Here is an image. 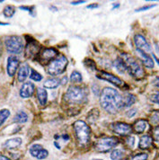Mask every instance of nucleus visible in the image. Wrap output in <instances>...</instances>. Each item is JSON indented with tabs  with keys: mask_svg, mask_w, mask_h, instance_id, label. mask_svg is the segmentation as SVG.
Listing matches in <instances>:
<instances>
[{
	"mask_svg": "<svg viewBox=\"0 0 159 160\" xmlns=\"http://www.w3.org/2000/svg\"><path fill=\"white\" fill-rule=\"evenodd\" d=\"M119 143L118 138H103L98 139L94 143V149L97 152H108L112 148H113Z\"/></svg>",
	"mask_w": 159,
	"mask_h": 160,
	"instance_id": "obj_7",
	"label": "nucleus"
},
{
	"mask_svg": "<svg viewBox=\"0 0 159 160\" xmlns=\"http://www.w3.org/2000/svg\"><path fill=\"white\" fill-rule=\"evenodd\" d=\"M67 65V59L64 55H60L53 59L47 68V72L51 76H58L64 72Z\"/></svg>",
	"mask_w": 159,
	"mask_h": 160,
	"instance_id": "obj_5",
	"label": "nucleus"
},
{
	"mask_svg": "<svg viewBox=\"0 0 159 160\" xmlns=\"http://www.w3.org/2000/svg\"><path fill=\"white\" fill-rule=\"evenodd\" d=\"M98 8V5L97 4H92V5H90V6H88L87 8Z\"/></svg>",
	"mask_w": 159,
	"mask_h": 160,
	"instance_id": "obj_44",
	"label": "nucleus"
},
{
	"mask_svg": "<svg viewBox=\"0 0 159 160\" xmlns=\"http://www.w3.org/2000/svg\"><path fill=\"white\" fill-rule=\"evenodd\" d=\"M39 50H40V45L38 44V42L32 39H30V42H28L26 45V50H25L26 56L29 58H32L36 54H38Z\"/></svg>",
	"mask_w": 159,
	"mask_h": 160,
	"instance_id": "obj_13",
	"label": "nucleus"
},
{
	"mask_svg": "<svg viewBox=\"0 0 159 160\" xmlns=\"http://www.w3.org/2000/svg\"><path fill=\"white\" fill-rule=\"evenodd\" d=\"M153 138L157 144H159V126L156 127L154 129V131H153Z\"/></svg>",
	"mask_w": 159,
	"mask_h": 160,
	"instance_id": "obj_34",
	"label": "nucleus"
},
{
	"mask_svg": "<svg viewBox=\"0 0 159 160\" xmlns=\"http://www.w3.org/2000/svg\"><path fill=\"white\" fill-rule=\"evenodd\" d=\"M94 160H101V159H94Z\"/></svg>",
	"mask_w": 159,
	"mask_h": 160,
	"instance_id": "obj_49",
	"label": "nucleus"
},
{
	"mask_svg": "<svg viewBox=\"0 0 159 160\" xmlns=\"http://www.w3.org/2000/svg\"><path fill=\"white\" fill-rule=\"evenodd\" d=\"M154 58H155V59H156V60H157V61L158 62V64H159V59H157V58H156V57H154Z\"/></svg>",
	"mask_w": 159,
	"mask_h": 160,
	"instance_id": "obj_48",
	"label": "nucleus"
},
{
	"mask_svg": "<svg viewBox=\"0 0 159 160\" xmlns=\"http://www.w3.org/2000/svg\"><path fill=\"white\" fill-rule=\"evenodd\" d=\"M137 52L138 53V56H139V57L141 58V59H142L143 64H144L147 68H154V60L152 59V57L150 55H148L147 53H146L144 51H138V50H137Z\"/></svg>",
	"mask_w": 159,
	"mask_h": 160,
	"instance_id": "obj_16",
	"label": "nucleus"
},
{
	"mask_svg": "<svg viewBox=\"0 0 159 160\" xmlns=\"http://www.w3.org/2000/svg\"><path fill=\"white\" fill-rule=\"evenodd\" d=\"M1 51H2V43L0 42V54H1Z\"/></svg>",
	"mask_w": 159,
	"mask_h": 160,
	"instance_id": "obj_47",
	"label": "nucleus"
},
{
	"mask_svg": "<svg viewBox=\"0 0 159 160\" xmlns=\"http://www.w3.org/2000/svg\"><path fill=\"white\" fill-rule=\"evenodd\" d=\"M134 42L137 47V50L141 51H144L148 54V52L151 51V47L149 43L147 42V39L141 34H137L134 37Z\"/></svg>",
	"mask_w": 159,
	"mask_h": 160,
	"instance_id": "obj_8",
	"label": "nucleus"
},
{
	"mask_svg": "<svg viewBox=\"0 0 159 160\" xmlns=\"http://www.w3.org/2000/svg\"><path fill=\"white\" fill-rule=\"evenodd\" d=\"M101 106L109 113H116L122 108V97L118 91L111 88H105L101 94Z\"/></svg>",
	"mask_w": 159,
	"mask_h": 160,
	"instance_id": "obj_1",
	"label": "nucleus"
},
{
	"mask_svg": "<svg viewBox=\"0 0 159 160\" xmlns=\"http://www.w3.org/2000/svg\"><path fill=\"white\" fill-rule=\"evenodd\" d=\"M27 121H28V115L23 111H19L14 118V122L17 123H25Z\"/></svg>",
	"mask_w": 159,
	"mask_h": 160,
	"instance_id": "obj_23",
	"label": "nucleus"
},
{
	"mask_svg": "<svg viewBox=\"0 0 159 160\" xmlns=\"http://www.w3.org/2000/svg\"><path fill=\"white\" fill-rule=\"evenodd\" d=\"M60 81H61V82H60L61 85H65V84H67V77H64Z\"/></svg>",
	"mask_w": 159,
	"mask_h": 160,
	"instance_id": "obj_42",
	"label": "nucleus"
},
{
	"mask_svg": "<svg viewBox=\"0 0 159 160\" xmlns=\"http://www.w3.org/2000/svg\"><path fill=\"white\" fill-rule=\"evenodd\" d=\"M18 67H19V59L15 56H10L7 58V67L8 76L13 77L16 72Z\"/></svg>",
	"mask_w": 159,
	"mask_h": 160,
	"instance_id": "obj_12",
	"label": "nucleus"
},
{
	"mask_svg": "<svg viewBox=\"0 0 159 160\" xmlns=\"http://www.w3.org/2000/svg\"><path fill=\"white\" fill-rule=\"evenodd\" d=\"M87 91L80 87H70L66 93V99L70 102L81 103L87 99Z\"/></svg>",
	"mask_w": 159,
	"mask_h": 160,
	"instance_id": "obj_4",
	"label": "nucleus"
},
{
	"mask_svg": "<svg viewBox=\"0 0 159 160\" xmlns=\"http://www.w3.org/2000/svg\"><path fill=\"white\" fill-rule=\"evenodd\" d=\"M147 128V122L145 120H138L134 124V130L137 133H142L144 132Z\"/></svg>",
	"mask_w": 159,
	"mask_h": 160,
	"instance_id": "obj_22",
	"label": "nucleus"
},
{
	"mask_svg": "<svg viewBox=\"0 0 159 160\" xmlns=\"http://www.w3.org/2000/svg\"><path fill=\"white\" fill-rule=\"evenodd\" d=\"M30 68L27 63H22L18 70V81L23 82L29 76Z\"/></svg>",
	"mask_w": 159,
	"mask_h": 160,
	"instance_id": "obj_17",
	"label": "nucleus"
},
{
	"mask_svg": "<svg viewBox=\"0 0 159 160\" xmlns=\"http://www.w3.org/2000/svg\"><path fill=\"white\" fill-rule=\"evenodd\" d=\"M97 78H99L100 79L106 80V81H108V82L113 84L114 86H117V87H123L124 86V82L122 80L119 78L118 77L114 76V75H112V74H110V73L102 71L99 75H97Z\"/></svg>",
	"mask_w": 159,
	"mask_h": 160,
	"instance_id": "obj_9",
	"label": "nucleus"
},
{
	"mask_svg": "<svg viewBox=\"0 0 159 160\" xmlns=\"http://www.w3.org/2000/svg\"><path fill=\"white\" fill-rule=\"evenodd\" d=\"M156 7V5H150V6H147V7H143V8L137 9L136 12H142V11H146V10H148L149 8H153Z\"/></svg>",
	"mask_w": 159,
	"mask_h": 160,
	"instance_id": "obj_36",
	"label": "nucleus"
},
{
	"mask_svg": "<svg viewBox=\"0 0 159 160\" xmlns=\"http://www.w3.org/2000/svg\"><path fill=\"white\" fill-rule=\"evenodd\" d=\"M136 102V96L133 95H126L122 97V107H130Z\"/></svg>",
	"mask_w": 159,
	"mask_h": 160,
	"instance_id": "obj_24",
	"label": "nucleus"
},
{
	"mask_svg": "<svg viewBox=\"0 0 159 160\" xmlns=\"http://www.w3.org/2000/svg\"><path fill=\"white\" fill-rule=\"evenodd\" d=\"M57 54H58V52L55 49H52V48L45 49L41 52L40 58H41V60H42L45 63V62H48V61L51 60L53 58H55L57 56Z\"/></svg>",
	"mask_w": 159,
	"mask_h": 160,
	"instance_id": "obj_15",
	"label": "nucleus"
},
{
	"mask_svg": "<svg viewBox=\"0 0 159 160\" xmlns=\"http://www.w3.org/2000/svg\"><path fill=\"white\" fill-rule=\"evenodd\" d=\"M137 113V111L136 109H132V110H130L128 112H127V115L129 117H133L135 114Z\"/></svg>",
	"mask_w": 159,
	"mask_h": 160,
	"instance_id": "obj_38",
	"label": "nucleus"
},
{
	"mask_svg": "<svg viewBox=\"0 0 159 160\" xmlns=\"http://www.w3.org/2000/svg\"><path fill=\"white\" fill-rule=\"evenodd\" d=\"M121 58L126 67V70L135 78H141L144 76V70L137 60L127 53H122Z\"/></svg>",
	"mask_w": 159,
	"mask_h": 160,
	"instance_id": "obj_2",
	"label": "nucleus"
},
{
	"mask_svg": "<svg viewBox=\"0 0 159 160\" xmlns=\"http://www.w3.org/2000/svg\"><path fill=\"white\" fill-rule=\"evenodd\" d=\"M20 8H21L22 10H27V11H28V12H29L30 14L32 15V16L34 15V14L32 13V10H33V9H32V8H28V7H21Z\"/></svg>",
	"mask_w": 159,
	"mask_h": 160,
	"instance_id": "obj_39",
	"label": "nucleus"
},
{
	"mask_svg": "<svg viewBox=\"0 0 159 160\" xmlns=\"http://www.w3.org/2000/svg\"><path fill=\"white\" fill-rule=\"evenodd\" d=\"M154 85L157 87V88H159V77L157 78L156 79L154 80Z\"/></svg>",
	"mask_w": 159,
	"mask_h": 160,
	"instance_id": "obj_41",
	"label": "nucleus"
},
{
	"mask_svg": "<svg viewBox=\"0 0 159 160\" xmlns=\"http://www.w3.org/2000/svg\"><path fill=\"white\" fill-rule=\"evenodd\" d=\"M123 158V152L121 149H114L111 153V159L112 160H120Z\"/></svg>",
	"mask_w": 159,
	"mask_h": 160,
	"instance_id": "obj_28",
	"label": "nucleus"
},
{
	"mask_svg": "<svg viewBox=\"0 0 159 160\" xmlns=\"http://www.w3.org/2000/svg\"><path fill=\"white\" fill-rule=\"evenodd\" d=\"M155 48H156V51H157V54L159 55V42H157L156 43Z\"/></svg>",
	"mask_w": 159,
	"mask_h": 160,
	"instance_id": "obj_43",
	"label": "nucleus"
},
{
	"mask_svg": "<svg viewBox=\"0 0 159 160\" xmlns=\"http://www.w3.org/2000/svg\"><path fill=\"white\" fill-rule=\"evenodd\" d=\"M74 130L77 143L80 147H85L88 144L91 136V130L89 126L83 121H77L74 123Z\"/></svg>",
	"mask_w": 159,
	"mask_h": 160,
	"instance_id": "obj_3",
	"label": "nucleus"
},
{
	"mask_svg": "<svg viewBox=\"0 0 159 160\" xmlns=\"http://www.w3.org/2000/svg\"><path fill=\"white\" fill-rule=\"evenodd\" d=\"M60 84V80L57 78H50L46 81H44V88H49V89H55L58 87V85Z\"/></svg>",
	"mask_w": 159,
	"mask_h": 160,
	"instance_id": "obj_19",
	"label": "nucleus"
},
{
	"mask_svg": "<svg viewBox=\"0 0 159 160\" xmlns=\"http://www.w3.org/2000/svg\"><path fill=\"white\" fill-rule=\"evenodd\" d=\"M114 67H115L116 69L118 70V72L124 73L127 71V70H126V67L124 65V62H123V60L122 59V58H118L115 61H114Z\"/></svg>",
	"mask_w": 159,
	"mask_h": 160,
	"instance_id": "obj_25",
	"label": "nucleus"
},
{
	"mask_svg": "<svg viewBox=\"0 0 159 160\" xmlns=\"http://www.w3.org/2000/svg\"><path fill=\"white\" fill-rule=\"evenodd\" d=\"M152 145V138L148 135H146V136H143L142 138H140L139 140V143H138V146L141 149H147L149 148Z\"/></svg>",
	"mask_w": 159,
	"mask_h": 160,
	"instance_id": "obj_21",
	"label": "nucleus"
},
{
	"mask_svg": "<svg viewBox=\"0 0 159 160\" xmlns=\"http://www.w3.org/2000/svg\"><path fill=\"white\" fill-rule=\"evenodd\" d=\"M112 130L115 133L121 135V136H127V135L130 134L132 128L129 124L124 123V122H117V123L113 124Z\"/></svg>",
	"mask_w": 159,
	"mask_h": 160,
	"instance_id": "obj_11",
	"label": "nucleus"
},
{
	"mask_svg": "<svg viewBox=\"0 0 159 160\" xmlns=\"http://www.w3.org/2000/svg\"><path fill=\"white\" fill-rule=\"evenodd\" d=\"M0 160H10V159L7 158V157H5V156H1V155H0Z\"/></svg>",
	"mask_w": 159,
	"mask_h": 160,
	"instance_id": "obj_45",
	"label": "nucleus"
},
{
	"mask_svg": "<svg viewBox=\"0 0 159 160\" xmlns=\"http://www.w3.org/2000/svg\"><path fill=\"white\" fill-rule=\"evenodd\" d=\"M29 152L32 157L36 158L38 159H44V158H46L48 157V154H49L48 151L42 148V146L39 145V144H34V145L32 146L30 148Z\"/></svg>",
	"mask_w": 159,
	"mask_h": 160,
	"instance_id": "obj_10",
	"label": "nucleus"
},
{
	"mask_svg": "<svg viewBox=\"0 0 159 160\" xmlns=\"http://www.w3.org/2000/svg\"><path fill=\"white\" fill-rule=\"evenodd\" d=\"M147 155L146 153H140L133 156L132 158H130L129 160H147Z\"/></svg>",
	"mask_w": 159,
	"mask_h": 160,
	"instance_id": "obj_32",
	"label": "nucleus"
},
{
	"mask_svg": "<svg viewBox=\"0 0 159 160\" xmlns=\"http://www.w3.org/2000/svg\"><path fill=\"white\" fill-rule=\"evenodd\" d=\"M152 102H156V103H158L159 104V93L157 94H155L151 96Z\"/></svg>",
	"mask_w": 159,
	"mask_h": 160,
	"instance_id": "obj_37",
	"label": "nucleus"
},
{
	"mask_svg": "<svg viewBox=\"0 0 159 160\" xmlns=\"http://www.w3.org/2000/svg\"><path fill=\"white\" fill-rule=\"evenodd\" d=\"M30 78L32 80H33V81L39 82V81H41V80L42 79V76L41 74H39L37 71H35V70L32 69L31 70V75H30Z\"/></svg>",
	"mask_w": 159,
	"mask_h": 160,
	"instance_id": "obj_31",
	"label": "nucleus"
},
{
	"mask_svg": "<svg viewBox=\"0 0 159 160\" xmlns=\"http://www.w3.org/2000/svg\"><path fill=\"white\" fill-rule=\"evenodd\" d=\"M9 23L7 22H0V25H8Z\"/></svg>",
	"mask_w": 159,
	"mask_h": 160,
	"instance_id": "obj_46",
	"label": "nucleus"
},
{
	"mask_svg": "<svg viewBox=\"0 0 159 160\" xmlns=\"http://www.w3.org/2000/svg\"><path fill=\"white\" fill-rule=\"evenodd\" d=\"M70 80L73 83H80L82 81V75L78 71H73L70 76Z\"/></svg>",
	"mask_w": 159,
	"mask_h": 160,
	"instance_id": "obj_30",
	"label": "nucleus"
},
{
	"mask_svg": "<svg viewBox=\"0 0 159 160\" xmlns=\"http://www.w3.org/2000/svg\"><path fill=\"white\" fill-rule=\"evenodd\" d=\"M35 90V86L32 82H26L22 86L20 89V95L22 98H28L33 95Z\"/></svg>",
	"mask_w": 159,
	"mask_h": 160,
	"instance_id": "obj_14",
	"label": "nucleus"
},
{
	"mask_svg": "<svg viewBox=\"0 0 159 160\" xmlns=\"http://www.w3.org/2000/svg\"><path fill=\"white\" fill-rule=\"evenodd\" d=\"M21 144H22V138H13L7 140L4 146H5V148H7L8 149H12V148H15L19 147Z\"/></svg>",
	"mask_w": 159,
	"mask_h": 160,
	"instance_id": "obj_18",
	"label": "nucleus"
},
{
	"mask_svg": "<svg viewBox=\"0 0 159 160\" xmlns=\"http://www.w3.org/2000/svg\"><path fill=\"white\" fill-rule=\"evenodd\" d=\"M5 45L8 52L13 54H19L23 49L22 38L20 36L7 37L5 41Z\"/></svg>",
	"mask_w": 159,
	"mask_h": 160,
	"instance_id": "obj_6",
	"label": "nucleus"
},
{
	"mask_svg": "<svg viewBox=\"0 0 159 160\" xmlns=\"http://www.w3.org/2000/svg\"><path fill=\"white\" fill-rule=\"evenodd\" d=\"M150 121L152 123L157 124L159 122V111H156L152 113L151 117H150Z\"/></svg>",
	"mask_w": 159,
	"mask_h": 160,
	"instance_id": "obj_33",
	"label": "nucleus"
},
{
	"mask_svg": "<svg viewBox=\"0 0 159 160\" xmlns=\"http://www.w3.org/2000/svg\"><path fill=\"white\" fill-rule=\"evenodd\" d=\"M99 116V112L97 111V109H93L88 114L87 116V121L89 123H94V122H96V120L98 119Z\"/></svg>",
	"mask_w": 159,
	"mask_h": 160,
	"instance_id": "obj_26",
	"label": "nucleus"
},
{
	"mask_svg": "<svg viewBox=\"0 0 159 160\" xmlns=\"http://www.w3.org/2000/svg\"><path fill=\"white\" fill-rule=\"evenodd\" d=\"M10 115V112L7 109H2L0 111V127L4 124V122L7 120Z\"/></svg>",
	"mask_w": 159,
	"mask_h": 160,
	"instance_id": "obj_27",
	"label": "nucleus"
},
{
	"mask_svg": "<svg viewBox=\"0 0 159 160\" xmlns=\"http://www.w3.org/2000/svg\"><path fill=\"white\" fill-rule=\"evenodd\" d=\"M127 144H128V146L129 147H133L134 146V144H135V138L134 137H130V138H127Z\"/></svg>",
	"mask_w": 159,
	"mask_h": 160,
	"instance_id": "obj_35",
	"label": "nucleus"
},
{
	"mask_svg": "<svg viewBox=\"0 0 159 160\" xmlns=\"http://www.w3.org/2000/svg\"><path fill=\"white\" fill-rule=\"evenodd\" d=\"M87 1H75V2H72L71 4L74 5V6H76V5H80V4H84V3H86Z\"/></svg>",
	"mask_w": 159,
	"mask_h": 160,
	"instance_id": "obj_40",
	"label": "nucleus"
},
{
	"mask_svg": "<svg viewBox=\"0 0 159 160\" xmlns=\"http://www.w3.org/2000/svg\"><path fill=\"white\" fill-rule=\"evenodd\" d=\"M37 97H38L39 102L42 105L46 104L47 100H48V94H47V92H46V90L44 88H39L37 89Z\"/></svg>",
	"mask_w": 159,
	"mask_h": 160,
	"instance_id": "obj_20",
	"label": "nucleus"
},
{
	"mask_svg": "<svg viewBox=\"0 0 159 160\" xmlns=\"http://www.w3.org/2000/svg\"><path fill=\"white\" fill-rule=\"evenodd\" d=\"M15 8L13 6H7L4 8L3 14L6 17H12L13 15H15Z\"/></svg>",
	"mask_w": 159,
	"mask_h": 160,
	"instance_id": "obj_29",
	"label": "nucleus"
}]
</instances>
